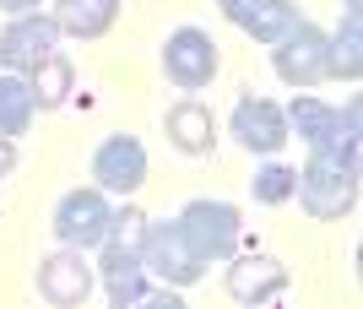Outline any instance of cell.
Masks as SVG:
<instances>
[{"label": "cell", "mask_w": 363, "mask_h": 309, "mask_svg": "<svg viewBox=\"0 0 363 309\" xmlns=\"http://www.w3.org/2000/svg\"><path fill=\"white\" fill-rule=\"evenodd\" d=\"M108 217H114V206H108V196L98 185L65 190L55 201V239L71 249H98L108 239Z\"/></svg>", "instance_id": "cell-8"}, {"label": "cell", "mask_w": 363, "mask_h": 309, "mask_svg": "<svg viewBox=\"0 0 363 309\" xmlns=\"http://www.w3.org/2000/svg\"><path fill=\"white\" fill-rule=\"evenodd\" d=\"M55 22H60V38H104L120 22V0H60Z\"/></svg>", "instance_id": "cell-16"}, {"label": "cell", "mask_w": 363, "mask_h": 309, "mask_svg": "<svg viewBox=\"0 0 363 309\" xmlns=\"http://www.w3.org/2000/svg\"><path fill=\"white\" fill-rule=\"evenodd\" d=\"M33 114H38V103H33V82L22 77V71H0V136H28Z\"/></svg>", "instance_id": "cell-17"}, {"label": "cell", "mask_w": 363, "mask_h": 309, "mask_svg": "<svg viewBox=\"0 0 363 309\" xmlns=\"http://www.w3.org/2000/svg\"><path fill=\"white\" fill-rule=\"evenodd\" d=\"M163 130H168V141H174L184 157H206V152H212V141H217V120H212V108L201 103V98L174 103L163 114Z\"/></svg>", "instance_id": "cell-15"}, {"label": "cell", "mask_w": 363, "mask_h": 309, "mask_svg": "<svg viewBox=\"0 0 363 309\" xmlns=\"http://www.w3.org/2000/svg\"><path fill=\"white\" fill-rule=\"evenodd\" d=\"M217 6H223V16L239 33H250L255 44H277V38H288L303 22L293 0H217Z\"/></svg>", "instance_id": "cell-14"}, {"label": "cell", "mask_w": 363, "mask_h": 309, "mask_svg": "<svg viewBox=\"0 0 363 309\" xmlns=\"http://www.w3.org/2000/svg\"><path fill=\"white\" fill-rule=\"evenodd\" d=\"M141 266L163 288H190V282L206 277V261L184 245L179 223H157V217H147V233H141Z\"/></svg>", "instance_id": "cell-4"}, {"label": "cell", "mask_w": 363, "mask_h": 309, "mask_svg": "<svg viewBox=\"0 0 363 309\" xmlns=\"http://www.w3.org/2000/svg\"><path fill=\"white\" fill-rule=\"evenodd\" d=\"M92 288H98V271L82 261V249L60 245L55 255L38 261V293H44L55 309H82L92 298Z\"/></svg>", "instance_id": "cell-12"}, {"label": "cell", "mask_w": 363, "mask_h": 309, "mask_svg": "<svg viewBox=\"0 0 363 309\" xmlns=\"http://www.w3.org/2000/svg\"><path fill=\"white\" fill-rule=\"evenodd\" d=\"M92 179L104 196H136L147 185V147L141 136L130 130H114V136L98 141V152H92Z\"/></svg>", "instance_id": "cell-11"}, {"label": "cell", "mask_w": 363, "mask_h": 309, "mask_svg": "<svg viewBox=\"0 0 363 309\" xmlns=\"http://www.w3.org/2000/svg\"><path fill=\"white\" fill-rule=\"evenodd\" d=\"M293 185H298V169H288V163H260L255 179H250V196H255L260 206H282V201H293Z\"/></svg>", "instance_id": "cell-20"}, {"label": "cell", "mask_w": 363, "mask_h": 309, "mask_svg": "<svg viewBox=\"0 0 363 309\" xmlns=\"http://www.w3.org/2000/svg\"><path fill=\"white\" fill-rule=\"evenodd\" d=\"M55 49H60V22H55V11H22L0 28V65H6V71H22V77H28Z\"/></svg>", "instance_id": "cell-7"}, {"label": "cell", "mask_w": 363, "mask_h": 309, "mask_svg": "<svg viewBox=\"0 0 363 309\" xmlns=\"http://www.w3.org/2000/svg\"><path fill=\"white\" fill-rule=\"evenodd\" d=\"M28 82H33V103L38 108H60L65 98H71V87H76V71H71V60H65L60 49H55L38 71H28Z\"/></svg>", "instance_id": "cell-19"}, {"label": "cell", "mask_w": 363, "mask_h": 309, "mask_svg": "<svg viewBox=\"0 0 363 309\" xmlns=\"http://www.w3.org/2000/svg\"><path fill=\"white\" fill-rule=\"evenodd\" d=\"M288 130H298V141L309 152H342V157H358V120H363V103L347 98V103H325L315 93H298L288 108Z\"/></svg>", "instance_id": "cell-2"}, {"label": "cell", "mask_w": 363, "mask_h": 309, "mask_svg": "<svg viewBox=\"0 0 363 309\" xmlns=\"http://www.w3.org/2000/svg\"><path fill=\"white\" fill-rule=\"evenodd\" d=\"M141 233H147V212H141V206L125 201L120 212L108 217V239H120V245H136V249H141Z\"/></svg>", "instance_id": "cell-21"}, {"label": "cell", "mask_w": 363, "mask_h": 309, "mask_svg": "<svg viewBox=\"0 0 363 309\" xmlns=\"http://www.w3.org/2000/svg\"><path fill=\"white\" fill-rule=\"evenodd\" d=\"M342 6H363V0H342Z\"/></svg>", "instance_id": "cell-24"}, {"label": "cell", "mask_w": 363, "mask_h": 309, "mask_svg": "<svg viewBox=\"0 0 363 309\" xmlns=\"http://www.w3.org/2000/svg\"><path fill=\"white\" fill-rule=\"evenodd\" d=\"M228 136L239 141L244 152H255V157H277V152H282V141H288L293 130H288L282 103L260 98L255 87H244V93L233 98V114H228Z\"/></svg>", "instance_id": "cell-6"}, {"label": "cell", "mask_w": 363, "mask_h": 309, "mask_svg": "<svg viewBox=\"0 0 363 309\" xmlns=\"http://www.w3.org/2000/svg\"><path fill=\"white\" fill-rule=\"evenodd\" d=\"M44 0H0V11H11V16H22V11H38Z\"/></svg>", "instance_id": "cell-23"}, {"label": "cell", "mask_w": 363, "mask_h": 309, "mask_svg": "<svg viewBox=\"0 0 363 309\" xmlns=\"http://www.w3.org/2000/svg\"><path fill=\"white\" fill-rule=\"evenodd\" d=\"M331 77H342V82L363 77V11L358 6H347L342 28L331 33Z\"/></svg>", "instance_id": "cell-18"}, {"label": "cell", "mask_w": 363, "mask_h": 309, "mask_svg": "<svg viewBox=\"0 0 363 309\" xmlns=\"http://www.w3.org/2000/svg\"><path fill=\"white\" fill-rule=\"evenodd\" d=\"M272 65H277V77L288 87H298V93L331 82V33L315 28V22H298L288 38L272 44Z\"/></svg>", "instance_id": "cell-5"}, {"label": "cell", "mask_w": 363, "mask_h": 309, "mask_svg": "<svg viewBox=\"0 0 363 309\" xmlns=\"http://www.w3.org/2000/svg\"><path fill=\"white\" fill-rule=\"evenodd\" d=\"M92 271H98V282H104V293H108L114 309L147 304L152 288H157V282L147 277V266H141V249L120 245V239H104V245H98V266H92Z\"/></svg>", "instance_id": "cell-10"}, {"label": "cell", "mask_w": 363, "mask_h": 309, "mask_svg": "<svg viewBox=\"0 0 363 309\" xmlns=\"http://www.w3.org/2000/svg\"><path fill=\"white\" fill-rule=\"evenodd\" d=\"M217 65H223V55H217V38L201 28H174L163 44V71L168 82L179 87V93H201V87H212Z\"/></svg>", "instance_id": "cell-9"}, {"label": "cell", "mask_w": 363, "mask_h": 309, "mask_svg": "<svg viewBox=\"0 0 363 309\" xmlns=\"http://www.w3.org/2000/svg\"><path fill=\"white\" fill-rule=\"evenodd\" d=\"M228 298L233 304H272V298L288 293V266L277 261V255H228Z\"/></svg>", "instance_id": "cell-13"}, {"label": "cell", "mask_w": 363, "mask_h": 309, "mask_svg": "<svg viewBox=\"0 0 363 309\" xmlns=\"http://www.w3.org/2000/svg\"><path fill=\"white\" fill-rule=\"evenodd\" d=\"M11 169H16V141H11V136H0V179H6Z\"/></svg>", "instance_id": "cell-22"}, {"label": "cell", "mask_w": 363, "mask_h": 309, "mask_svg": "<svg viewBox=\"0 0 363 309\" xmlns=\"http://www.w3.org/2000/svg\"><path fill=\"white\" fill-rule=\"evenodd\" d=\"M174 223H179L184 245L196 249L206 266H212V261H228V255L239 249V239H244L239 206H233V201H217V196H196V201H184Z\"/></svg>", "instance_id": "cell-3"}, {"label": "cell", "mask_w": 363, "mask_h": 309, "mask_svg": "<svg viewBox=\"0 0 363 309\" xmlns=\"http://www.w3.org/2000/svg\"><path fill=\"white\" fill-rule=\"evenodd\" d=\"M298 206L315 223H342L358 206V157L342 152H309V163L298 169V185H293Z\"/></svg>", "instance_id": "cell-1"}]
</instances>
